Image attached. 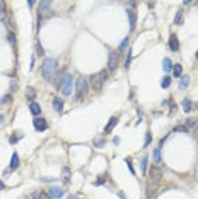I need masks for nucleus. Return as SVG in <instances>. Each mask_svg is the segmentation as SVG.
<instances>
[{
	"mask_svg": "<svg viewBox=\"0 0 198 199\" xmlns=\"http://www.w3.org/2000/svg\"><path fill=\"white\" fill-rule=\"evenodd\" d=\"M41 75L44 77L46 82L53 83L58 77V61L55 58H44L41 63Z\"/></svg>",
	"mask_w": 198,
	"mask_h": 199,
	"instance_id": "nucleus-1",
	"label": "nucleus"
},
{
	"mask_svg": "<svg viewBox=\"0 0 198 199\" xmlns=\"http://www.w3.org/2000/svg\"><path fill=\"white\" fill-rule=\"evenodd\" d=\"M58 89L62 90V94L63 95H72V90H73V77L72 73H65L63 78L60 80V83H58Z\"/></svg>",
	"mask_w": 198,
	"mask_h": 199,
	"instance_id": "nucleus-2",
	"label": "nucleus"
},
{
	"mask_svg": "<svg viewBox=\"0 0 198 199\" xmlns=\"http://www.w3.org/2000/svg\"><path fill=\"white\" fill-rule=\"evenodd\" d=\"M106 80H108V73H106V72H99V73H94V75H90V78H89L90 87H92L94 90H101Z\"/></svg>",
	"mask_w": 198,
	"mask_h": 199,
	"instance_id": "nucleus-3",
	"label": "nucleus"
},
{
	"mask_svg": "<svg viewBox=\"0 0 198 199\" xmlns=\"http://www.w3.org/2000/svg\"><path fill=\"white\" fill-rule=\"evenodd\" d=\"M75 92H77L79 99H84V97L89 94V82H87L84 77H80V78L75 80Z\"/></svg>",
	"mask_w": 198,
	"mask_h": 199,
	"instance_id": "nucleus-4",
	"label": "nucleus"
},
{
	"mask_svg": "<svg viewBox=\"0 0 198 199\" xmlns=\"http://www.w3.org/2000/svg\"><path fill=\"white\" fill-rule=\"evenodd\" d=\"M118 61H120V53L115 51V49L109 51V55H108V70L109 72H116Z\"/></svg>",
	"mask_w": 198,
	"mask_h": 199,
	"instance_id": "nucleus-5",
	"label": "nucleus"
},
{
	"mask_svg": "<svg viewBox=\"0 0 198 199\" xmlns=\"http://www.w3.org/2000/svg\"><path fill=\"white\" fill-rule=\"evenodd\" d=\"M149 175H150V180L157 184L162 179V169H161V165H152L150 170H149Z\"/></svg>",
	"mask_w": 198,
	"mask_h": 199,
	"instance_id": "nucleus-6",
	"label": "nucleus"
},
{
	"mask_svg": "<svg viewBox=\"0 0 198 199\" xmlns=\"http://www.w3.org/2000/svg\"><path fill=\"white\" fill-rule=\"evenodd\" d=\"M126 15H128L130 31H135V27H137V14H135V9H133V7L126 9Z\"/></svg>",
	"mask_w": 198,
	"mask_h": 199,
	"instance_id": "nucleus-7",
	"label": "nucleus"
},
{
	"mask_svg": "<svg viewBox=\"0 0 198 199\" xmlns=\"http://www.w3.org/2000/svg\"><path fill=\"white\" fill-rule=\"evenodd\" d=\"M33 124H34V130L39 131V133L48 130V123H46V119H43V117H34Z\"/></svg>",
	"mask_w": 198,
	"mask_h": 199,
	"instance_id": "nucleus-8",
	"label": "nucleus"
},
{
	"mask_svg": "<svg viewBox=\"0 0 198 199\" xmlns=\"http://www.w3.org/2000/svg\"><path fill=\"white\" fill-rule=\"evenodd\" d=\"M65 194V191L62 189V187H58V186H51L50 189H48V196L50 197H55V199H60L62 196Z\"/></svg>",
	"mask_w": 198,
	"mask_h": 199,
	"instance_id": "nucleus-9",
	"label": "nucleus"
},
{
	"mask_svg": "<svg viewBox=\"0 0 198 199\" xmlns=\"http://www.w3.org/2000/svg\"><path fill=\"white\" fill-rule=\"evenodd\" d=\"M169 48H171L172 51H178V49H179V41H178V36L176 34L169 36Z\"/></svg>",
	"mask_w": 198,
	"mask_h": 199,
	"instance_id": "nucleus-10",
	"label": "nucleus"
},
{
	"mask_svg": "<svg viewBox=\"0 0 198 199\" xmlns=\"http://www.w3.org/2000/svg\"><path fill=\"white\" fill-rule=\"evenodd\" d=\"M118 124V116H113L111 119H109V123L106 124V128H104V133H111L113 131V128Z\"/></svg>",
	"mask_w": 198,
	"mask_h": 199,
	"instance_id": "nucleus-11",
	"label": "nucleus"
},
{
	"mask_svg": "<svg viewBox=\"0 0 198 199\" xmlns=\"http://www.w3.org/2000/svg\"><path fill=\"white\" fill-rule=\"evenodd\" d=\"M29 111H31V114H33V116L39 117V114H41V106H39L38 102H31V106H29Z\"/></svg>",
	"mask_w": 198,
	"mask_h": 199,
	"instance_id": "nucleus-12",
	"label": "nucleus"
},
{
	"mask_svg": "<svg viewBox=\"0 0 198 199\" xmlns=\"http://www.w3.org/2000/svg\"><path fill=\"white\" fill-rule=\"evenodd\" d=\"M53 109L58 111V113L63 111V100H62L60 97H53Z\"/></svg>",
	"mask_w": 198,
	"mask_h": 199,
	"instance_id": "nucleus-13",
	"label": "nucleus"
},
{
	"mask_svg": "<svg viewBox=\"0 0 198 199\" xmlns=\"http://www.w3.org/2000/svg\"><path fill=\"white\" fill-rule=\"evenodd\" d=\"M34 97H36V89L34 87H27L26 89V99L31 100V102H34Z\"/></svg>",
	"mask_w": 198,
	"mask_h": 199,
	"instance_id": "nucleus-14",
	"label": "nucleus"
},
{
	"mask_svg": "<svg viewBox=\"0 0 198 199\" xmlns=\"http://www.w3.org/2000/svg\"><path fill=\"white\" fill-rule=\"evenodd\" d=\"M152 157H154V165H161V147L154 148V153H152Z\"/></svg>",
	"mask_w": 198,
	"mask_h": 199,
	"instance_id": "nucleus-15",
	"label": "nucleus"
},
{
	"mask_svg": "<svg viewBox=\"0 0 198 199\" xmlns=\"http://www.w3.org/2000/svg\"><path fill=\"white\" fill-rule=\"evenodd\" d=\"M162 70L166 72V73H169V72L172 70V61L169 60V58H164L162 60Z\"/></svg>",
	"mask_w": 198,
	"mask_h": 199,
	"instance_id": "nucleus-16",
	"label": "nucleus"
},
{
	"mask_svg": "<svg viewBox=\"0 0 198 199\" xmlns=\"http://www.w3.org/2000/svg\"><path fill=\"white\" fill-rule=\"evenodd\" d=\"M19 164H21V162H19V155H17V153H14L12 160H10V170H16L19 167Z\"/></svg>",
	"mask_w": 198,
	"mask_h": 199,
	"instance_id": "nucleus-17",
	"label": "nucleus"
},
{
	"mask_svg": "<svg viewBox=\"0 0 198 199\" xmlns=\"http://www.w3.org/2000/svg\"><path fill=\"white\" fill-rule=\"evenodd\" d=\"M188 85H189V77H188V75H183L181 80H179V89L185 90V89H188Z\"/></svg>",
	"mask_w": 198,
	"mask_h": 199,
	"instance_id": "nucleus-18",
	"label": "nucleus"
},
{
	"mask_svg": "<svg viewBox=\"0 0 198 199\" xmlns=\"http://www.w3.org/2000/svg\"><path fill=\"white\" fill-rule=\"evenodd\" d=\"M172 73H174V77H176V78L183 77V68H181L179 63H178V65H172Z\"/></svg>",
	"mask_w": 198,
	"mask_h": 199,
	"instance_id": "nucleus-19",
	"label": "nucleus"
},
{
	"mask_svg": "<svg viewBox=\"0 0 198 199\" xmlns=\"http://www.w3.org/2000/svg\"><path fill=\"white\" fill-rule=\"evenodd\" d=\"M155 189H157V187H155V182H149V186H147V196H149V197H152V196L155 194Z\"/></svg>",
	"mask_w": 198,
	"mask_h": 199,
	"instance_id": "nucleus-20",
	"label": "nucleus"
},
{
	"mask_svg": "<svg viewBox=\"0 0 198 199\" xmlns=\"http://www.w3.org/2000/svg\"><path fill=\"white\" fill-rule=\"evenodd\" d=\"M191 109H193V104H191V100H189L188 97H186V99L183 100V111H186V113H189Z\"/></svg>",
	"mask_w": 198,
	"mask_h": 199,
	"instance_id": "nucleus-21",
	"label": "nucleus"
},
{
	"mask_svg": "<svg viewBox=\"0 0 198 199\" xmlns=\"http://www.w3.org/2000/svg\"><path fill=\"white\" fill-rule=\"evenodd\" d=\"M132 58H133V53H132V49H128V51H126V58H125V68H130Z\"/></svg>",
	"mask_w": 198,
	"mask_h": 199,
	"instance_id": "nucleus-22",
	"label": "nucleus"
},
{
	"mask_svg": "<svg viewBox=\"0 0 198 199\" xmlns=\"http://www.w3.org/2000/svg\"><path fill=\"white\" fill-rule=\"evenodd\" d=\"M39 12H43L44 14V10H50V7H51V2H39Z\"/></svg>",
	"mask_w": 198,
	"mask_h": 199,
	"instance_id": "nucleus-23",
	"label": "nucleus"
},
{
	"mask_svg": "<svg viewBox=\"0 0 198 199\" xmlns=\"http://www.w3.org/2000/svg\"><path fill=\"white\" fill-rule=\"evenodd\" d=\"M181 22H183V10H178L176 15H174V24H176V26H181Z\"/></svg>",
	"mask_w": 198,
	"mask_h": 199,
	"instance_id": "nucleus-24",
	"label": "nucleus"
},
{
	"mask_svg": "<svg viewBox=\"0 0 198 199\" xmlns=\"http://www.w3.org/2000/svg\"><path fill=\"white\" fill-rule=\"evenodd\" d=\"M198 124V119H195V117H189V119H186V128L188 130H191L193 126H196Z\"/></svg>",
	"mask_w": 198,
	"mask_h": 199,
	"instance_id": "nucleus-25",
	"label": "nucleus"
},
{
	"mask_svg": "<svg viewBox=\"0 0 198 199\" xmlns=\"http://www.w3.org/2000/svg\"><path fill=\"white\" fill-rule=\"evenodd\" d=\"M169 85H171V77L166 75V77L162 78V82H161V87H162V89H168Z\"/></svg>",
	"mask_w": 198,
	"mask_h": 199,
	"instance_id": "nucleus-26",
	"label": "nucleus"
},
{
	"mask_svg": "<svg viewBox=\"0 0 198 199\" xmlns=\"http://www.w3.org/2000/svg\"><path fill=\"white\" fill-rule=\"evenodd\" d=\"M126 46H128V38H125V39L120 43V46H118V51H125Z\"/></svg>",
	"mask_w": 198,
	"mask_h": 199,
	"instance_id": "nucleus-27",
	"label": "nucleus"
},
{
	"mask_svg": "<svg viewBox=\"0 0 198 199\" xmlns=\"http://www.w3.org/2000/svg\"><path fill=\"white\" fill-rule=\"evenodd\" d=\"M104 182H106V174H103L101 177L96 179V180H94V186H101V184H104Z\"/></svg>",
	"mask_w": 198,
	"mask_h": 199,
	"instance_id": "nucleus-28",
	"label": "nucleus"
},
{
	"mask_svg": "<svg viewBox=\"0 0 198 199\" xmlns=\"http://www.w3.org/2000/svg\"><path fill=\"white\" fill-rule=\"evenodd\" d=\"M62 172H63V180L67 182V180H69V175H70V169H69V167H63Z\"/></svg>",
	"mask_w": 198,
	"mask_h": 199,
	"instance_id": "nucleus-29",
	"label": "nucleus"
},
{
	"mask_svg": "<svg viewBox=\"0 0 198 199\" xmlns=\"http://www.w3.org/2000/svg\"><path fill=\"white\" fill-rule=\"evenodd\" d=\"M140 167H142V174H147V157H143V158H142Z\"/></svg>",
	"mask_w": 198,
	"mask_h": 199,
	"instance_id": "nucleus-30",
	"label": "nucleus"
},
{
	"mask_svg": "<svg viewBox=\"0 0 198 199\" xmlns=\"http://www.w3.org/2000/svg\"><path fill=\"white\" fill-rule=\"evenodd\" d=\"M152 141V136H150V131H147L145 133V143H143V147H149Z\"/></svg>",
	"mask_w": 198,
	"mask_h": 199,
	"instance_id": "nucleus-31",
	"label": "nucleus"
},
{
	"mask_svg": "<svg viewBox=\"0 0 198 199\" xmlns=\"http://www.w3.org/2000/svg\"><path fill=\"white\" fill-rule=\"evenodd\" d=\"M174 131H176V133H188V128H186V126H176V128H174Z\"/></svg>",
	"mask_w": 198,
	"mask_h": 199,
	"instance_id": "nucleus-32",
	"label": "nucleus"
},
{
	"mask_svg": "<svg viewBox=\"0 0 198 199\" xmlns=\"http://www.w3.org/2000/svg\"><path fill=\"white\" fill-rule=\"evenodd\" d=\"M94 147H104V138H94Z\"/></svg>",
	"mask_w": 198,
	"mask_h": 199,
	"instance_id": "nucleus-33",
	"label": "nucleus"
},
{
	"mask_svg": "<svg viewBox=\"0 0 198 199\" xmlns=\"http://www.w3.org/2000/svg\"><path fill=\"white\" fill-rule=\"evenodd\" d=\"M36 51H38V55H44V49L41 48V43H39V41H36Z\"/></svg>",
	"mask_w": 198,
	"mask_h": 199,
	"instance_id": "nucleus-34",
	"label": "nucleus"
},
{
	"mask_svg": "<svg viewBox=\"0 0 198 199\" xmlns=\"http://www.w3.org/2000/svg\"><path fill=\"white\" fill-rule=\"evenodd\" d=\"M126 165H128V169H130V172L132 174H135V169H133V165H132V160H130V158H126Z\"/></svg>",
	"mask_w": 198,
	"mask_h": 199,
	"instance_id": "nucleus-35",
	"label": "nucleus"
},
{
	"mask_svg": "<svg viewBox=\"0 0 198 199\" xmlns=\"http://www.w3.org/2000/svg\"><path fill=\"white\" fill-rule=\"evenodd\" d=\"M9 43L12 44V46L16 44V38H14V32H9Z\"/></svg>",
	"mask_w": 198,
	"mask_h": 199,
	"instance_id": "nucleus-36",
	"label": "nucleus"
},
{
	"mask_svg": "<svg viewBox=\"0 0 198 199\" xmlns=\"http://www.w3.org/2000/svg\"><path fill=\"white\" fill-rule=\"evenodd\" d=\"M39 199H51V197H50L48 194H44V192H43V194H39Z\"/></svg>",
	"mask_w": 198,
	"mask_h": 199,
	"instance_id": "nucleus-37",
	"label": "nucleus"
},
{
	"mask_svg": "<svg viewBox=\"0 0 198 199\" xmlns=\"http://www.w3.org/2000/svg\"><path fill=\"white\" fill-rule=\"evenodd\" d=\"M31 199H39V194L38 192H33V194H31Z\"/></svg>",
	"mask_w": 198,
	"mask_h": 199,
	"instance_id": "nucleus-38",
	"label": "nucleus"
},
{
	"mask_svg": "<svg viewBox=\"0 0 198 199\" xmlns=\"http://www.w3.org/2000/svg\"><path fill=\"white\" fill-rule=\"evenodd\" d=\"M9 141H10V145H14V143L17 141V138H16V136H12V138H10V140H9Z\"/></svg>",
	"mask_w": 198,
	"mask_h": 199,
	"instance_id": "nucleus-39",
	"label": "nucleus"
},
{
	"mask_svg": "<svg viewBox=\"0 0 198 199\" xmlns=\"http://www.w3.org/2000/svg\"><path fill=\"white\" fill-rule=\"evenodd\" d=\"M4 189H5V184H4L2 180H0V191H4Z\"/></svg>",
	"mask_w": 198,
	"mask_h": 199,
	"instance_id": "nucleus-40",
	"label": "nucleus"
},
{
	"mask_svg": "<svg viewBox=\"0 0 198 199\" xmlns=\"http://www.w3.org/2000/svg\"><path fill=\"white\" fill-rule=\"evenodd\" d=\"M2 123H4V114L0 113V124H2Z\"/></svg>",
	"mask_w": 198,
	"mask_h": 199,
	"instance_id": "nucleus-41",
	"label": "nucleus"
},
{
	"mask_svg": "<svg viewBox=\"0 0 198 199\" xmlns=\"http://www.w3.org/2000/svg\"><path fill=\"white\" fill-rule=\"evenodd\" d=\"M69 199H77V196H70V197Z\"/></svg>",
	"mask_w": 198,
	"mask_h": 199,
	"instance_id": "nucleus-42",
	"label": "nucleus"
},
{
	"mask_svg": "<svg viewBox=\"0 0 198 199\" xmlns=\"http://www.w3.org/2000/svg\"><path fill=\"white\" fill-rule=\"evenodd\" d=\"M196 60H198V51H196Z\"/></svg>",
	"mask_w": 198,
	"mask_h": 199,
	"instance_id": "nucleus-43",
	"label": "nucleus"
}]
</instances>
